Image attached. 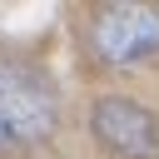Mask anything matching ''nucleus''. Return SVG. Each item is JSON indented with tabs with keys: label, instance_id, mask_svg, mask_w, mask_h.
Here are the masks:
<instances>
[{
	"label": "nucleus",
	"instance_id": "obj_2",
	"mask_svg": "<svg viewBox=\"0 0 159 159\" xmlns=\"http://www.w3.org/2000/svg\"><path fill=\"white\" fill-rule=\"evenodd\" d=\"M94 55L109 65H134L159 50V10L154 5H104L94 15Z\"/></svg>",
	"mask_w": 159,
	"mask_h": 159
},
{
	"label": "nucleus",
	"instance_id": "obj_1",
	"mask_svg": "<svg viewBox=\"0 0 159 159\" xmlns=\"http://www.w3.org/2000/svg\"><path fill=\"white\" fill-rule=\"evenodd\" d=\"M55 129V94L20 65L0 60V149L40 144Z\"/></svg>",
	"mask_w": 159,
	"mask_h": 159
},
{
	"label": "nucleus",
	"instance_id": "obj_3",
	"mask_svg": "<svg viewBox=\"0 0 159 159\" xmlns=\"http://www.w3.org/2000/svg\"><path fill=\"white\" fill-rule=\"evenodd\" d=\"M94 134L119 159H159V119L134 99H99L94 104Z\"/></svg>",
	"mask_w": 159,
	"mask_h": 159
}]
</instances>
